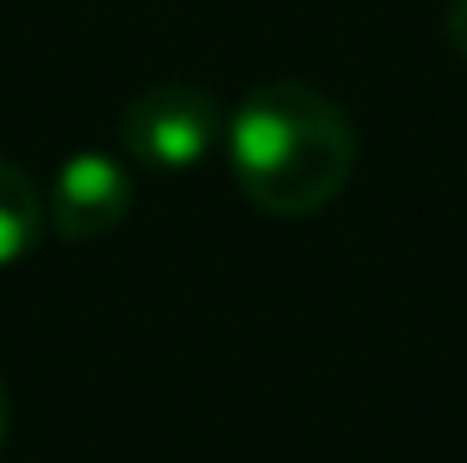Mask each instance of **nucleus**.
<instances>
[{
	"instance_id": "obj_1",
	"label": "nucleus",
	"mask_w": 467,
	"mask_h": 463,
	"mask_svg": "<svg viewBox=\"0 0 467 463\" xmlns=\"http://www.w3.org/2000/svg\"><path fill=\"white\" fill-rule=\"evenodd\" d=\"M239 195L274 219L318 215L348 190L358 164L353 120L304 80H264L224 120Z\"/></svg>"
},
{
	"instance_id": "obj_2",
	"label": "nucleus",
	"mask_w": 467,
	"mask_h": 463,
	"mask_svg": "<svg viewBox=\"0 0 467 463\" xmlns=\"http://www.w3.org/2000/svg\"><path fill=\"white\" fill-rule=\"evenodd\" d=\"M224 140V110L189 80H164L140 90L119 115V145L135 164L154 174H184L204 164L214 145Z\"/></svg>"
},
{
	"instance_id": "obj_3",
	"label": "nucleus",
	"mask_w": 467,
	"mask_h": 463,
	"mask_svg": "<svg viewBox=\"0 0 467 463\" xmlns=\"http://www.w3.org/2000/svg\"><path fill=\"white\" fill-rule=\"evenodd\" d=\"M130 209H135V180L109 150H75L70 160H60L46 195L50 229L70 245L115 235Z\"/></svg>"
},
{
	"instance_id": "obj_4",
	"label": "nucleus",
	"mask_w": 467,
	"mask_h": 463,
	"mask_svg": "<svg viewBox=\"0 0 467 463\" xmlns=\"http://www.w3.org/2000/svg\"><path fill=\"white\" fill-rule=\"evenodd\" d=\"M46 195L36 190V180L16 160L0 154V269L36 255L40 239H46Z\"/></svg>"
},
{
	"instance_id": "obj_5",
	"label": "nucleus",
	"mask_w": 467,
	"mask_h": 463,
	"mask_svg": "<svg viewBox=\"0 0 467 463\" xmlns=\"http://www.w3.org/2000/svg\"><path fill=\"white\" fill-rule=\"evenodd\" d=\"M448 40H452V50L467 60V0H452L448 5Z\"/></svg>"
},
{
	"instance_id": "obj_6",
	"label": "nucleus",
	"mask_w": 467,
	"mask_h": 463,
	"mask_svg": "<svg viewBox=\"0 0 467 463\" xmlns=\"http://www.w3.org/2000/svg\"><path fill=\"white\" fill-rule=\"evenodd\" d=\"M5 434H10V399H5V384H0V448H5Z\"/></svg>"
}]
</instances>
